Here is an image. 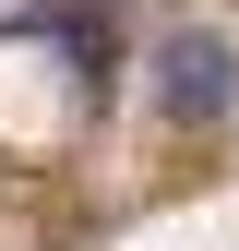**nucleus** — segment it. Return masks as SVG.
Segmentation results:
<instances>
[{
	"instance_id": "nucleus-1",
	"label": "nucleus",
	"mask_w": 239,
	"mask_h": 251,
	"mask_svg": "<svg viewBox=\"0 0 239 251\" xmlns=\"http://www.w3.org/2000/svg\"><path fill=\"white\" fill-rule=\"evenodd\" d=\"M156 96H167V120H227V108H239V60H227L215 24H167V48H156Z\"/></svg>"
}]
</instances>
